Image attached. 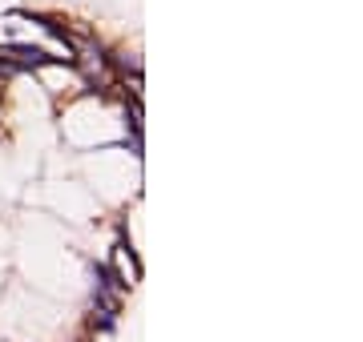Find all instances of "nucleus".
<instances>
[]
</instances>
